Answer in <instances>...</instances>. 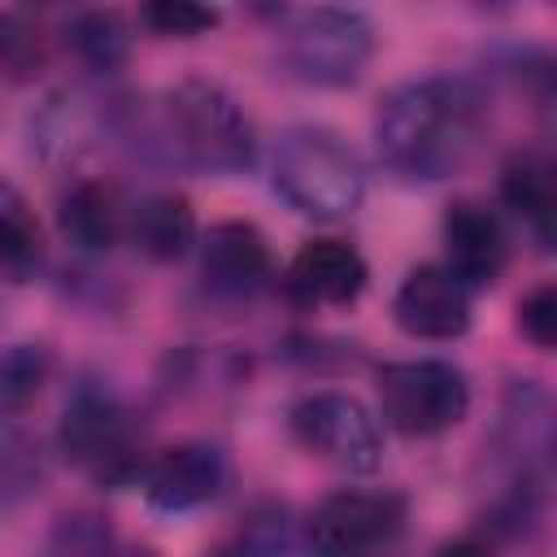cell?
Wrapping results in <instances>:
<instances>
[{"instance_id": "cell-1", "label": "cell", "mask_w": 557, "mask_h": 557, "mask_svg": "<svg viewBox=\"0 0 557 557\" xmlns=\"http://www.w3.org/2000/svg\"><path fill=\"white\" fill-rule=\"evenodd\" d=\"M487 135V100L474 83L426 74L396 83L374 113L379 161L405 183H440L461 174Z\"/></svg>"}, {"instance_id": "cell-2", "label": "cell", "mask_w": 557, "mask_h": 557, "mask_svg": "<svg viewBox=\"0 0 557 557\" xmlns=\"http://www.w3.org/2000/svg\"><path fill=\"white\" fill-rule=\"evenodd\" d=\"M117 131L139 157L191 174H248L257 161V131L248 109L213 78H183L157 96L152 109H117Z\"/></svg>"}, {"instance_id": "cell-3", "label": "cell", "mask_w": 557, "mask_h": 557, "mask_svg": "<svg viewBox=\"0 0 557 557\" xmlns=\"http://www.w3.org/2000/svg\"><path fill=\"white\" fill-rule=\"evenodd\" d=\"M270 187L300 218L339 222L366 200V165L339 131L322 122H300L274 139Z\"/></svg>"}, {"instance_id": "cell-4", "label": "cell", "mask_w": 557, "mask_h": 557, "mask_svg": "<svg viewBox=\"0 0 557 557\" xmlns=\"http://www.w3.org/2000/svg\"><path fill=\"white\" fill-rule=\"evenodd\" d=\"M61 457L100 487H126L144 479L148 453L135 413L104 383H78L57 422Z\"/></svg>"}, {"instance_id": "cell-5", "label": "cell", "mask_w": 557, "mask_h": 557, "mask_svg": "<svg viewBox=\"0 0 557 557\" xmlns=\"http://www.w3.org/2000/svg\"><path fill=\"white\" fill-rule=\"evenodd\" d=\"M278 61L296 83L309 87H348L374 57V26L357 9H292L278 13Z\"/></svg>"}, {"instance_id": "cell-6", "label": "cell", "mask_w": 557, "mask_h": 557, "mask_svg": "<svg viewBox=\"0 0 557 557\" xmlns=\"http://www.w3.org/2000/svg\"><path fill=\"white\" fill-rule=\"evenodd\" d=\"M379 413L392 431L409 440H431L453 431L470 413V379L453 361L418 357V361H387L374 379Z\"/></svg>"}, {"instance_id": "cell-7", "label": "cell", "mask_w": 557, "mask_h": 557, "mask_svg": "<svg viewBox=\"0 0 557 557\" xmlns=\"http://www.w3.org/2000/svg\"><path fill=\"white\" fill-rule=\"evenodd\" d=\"M287 426L305 453L344 470L370 474L383 461V431L379 418L348 392H309L292 405Z\"/></svg>"}, {"instance_id": "cell-8", "label": "cell", "mask_w": 557, "mask_h": 557, "mask_svg": "<svg viewBox=\"0 0 557 557\" xmlns=\"http://www.w3.org/2000/svg\"><path fill=\"white\" fill-rule=\"evenodd\" d=\"M409 522V500L383 487L331 492L305 522V540L318 557H370L387 548Z\"/></svg>"}, {"instance_id": "cell-9", "label": "cell", "mask_w": 557, "mask_h": 557, "mask_svg": "<svg viewBox=\"0 0 557 557\" xmlns=\"http://www.w3.org/2000/svg\"><path fill=\"white\" fill-rule=\"evenodd\" d=\"M392 318L413 339H461L470 331V287L448 265L422 261L400 278L392 296Z\"/></svg>"}, {"instance_id": "cell-10", "label": "cell", "mask_w": 557, "mask_h": 557, "mask_svg": "<svg viewBox=\"0 0 557 557\" xmlns=\"http://www.w3.org/2000/svg\"><path fill=\"white\" fill-rule=\"evenodd\" d=\"M144 496L152 509L161 513H191L205 509L209 500H218V492L226 487V453L209 440H183L161 448L139 479Z\"/></svg>"}, {"instance_id": "cell-11", "label": "cell", "mask_w": 557, "mask_h": 557, "mask_svg": "<svg viewBox=\"0 0 557 557\" xmlns=\"http://www.w3.org/2000/svg\"><path fill=\"white\" fill-rule=\"evenodd\" d=\"M274 274L270 239L239 218L213 222L200 239V283L218 300H252Z\"/></svg>"}, {"instance_id": "cell-12", "label": "cell", "mask_w": 557, "mask_h": 557, "mask_svg": "<svg viewBox=\"0 0 557 557\" xmlns=\"http://www.w3.org/2000/svg\"><path fill=\"white\" fill-rule=\"evenodd\" d=\"M370 283L366 257L348 239H309L283 274V292L300 309H344Z\"/></svg>"}, {"instance_id": "cell-13", "label": "cell", "mask_w": 557, "mask_h": 557, "mask_svg": "<svg viewBox=\"0 0 557 557\" xmlns=\"http://www.w3.org/2000/svg\"><path fill=\"white\" fill-rule=\"evenodd\" d=\"M444 252H448L444 265L466 287H487L505 274L513 244L496 209L479 200H453L444 213Z\"/></svg>"}, {"instance_id": "cell-14", "label": "cell", "mask_w": 557, "mask_h": 557, "mask_svg": "<svg viewBox=\"0 0 557 557\" xmlns=\"http://www.w3.org/2000/svg\"><path fill=\"white\" fill-rule=\"evenodd\" d=\"M500 200L540 248H553L557 235V165L544 148H518L500 165Z\"/></svg>"}, {"instance_id": "cell-15", "label": "cell", "mask_w": 557, "mask_h": 557, "mask_svg": "<svg viewBox=\"0 0 557 557\" xmlns=\"http://www.w3.org/2000/svg\"><path fill=\"white\" fill-rule=\"evenodd\" d=\"M57 222H61V235L78 252H91V257H104L109 248H117L126 239V205H122L117 187H109L100 178L70 183L57 205Z\"/></svg>"}, {"instance_id": "cell-16", "label": "cell", "mask_w": 557, "mask_h": 557, "mask_svg": "<svg viewBox=\"0 0 557 557\" xmlns=\"http://www.w3.org/2000/svg\"><path fill=\"white\" fill-rule=\"evenodd\" d=\"M126 239L135 244L139 257H148L157 265H170V261L187 257L191 244H196V209H191V200L178 196V191L144 196L139 205L126 209Z\"/></svg>"}, {"instance_id": "cell-17", "label": "cell", "mask_w": 557, "mask_h": 557, "mask_svg": "<svg viewBox=\"0 0 557 557\" xmlns=\"http://www.w3.org/2000/svg\"><path fill=\"white\" fill-rule=\"evenodd\" d=\"M65 52L91 74H117L131 57V30L117 9H78L61 26Z\"/></svg>"}, {"instance_id": "cell-18", "label": "cell", "mask_w": 557, "mask_h": 557, "mask_svg": "<svg viewBox=\"0 0 557 557\" xmlns=\"http://www.w3.org/2000/svg\"><path fill=\"white\" fill-rule=\"evenodd\" d=\"M44 226L30 209V200L0 178V278L9 283H30L44 270Z\"/></svg>"}, {"instance_id": "cell-19", "label": "cell", "mask_w": 557, "mask_h": 557, "mask_svg": "<svg viewBox=\"0 0 557 557\" xmlns=\"http://www.w3.org/2000/svg\"><path fill=\"white\" fill-rule=\"evenodd\" d=\"M48 483V457L44 444L17 426L13 418H0V509L26 505Z\"/></svg>"}, {"instance_id": "cell-20", "label": "cell", "mask_w": 557, "mask_h": 557, "mask_svg": "<svg viewBox=\"0 0 557 557\" xmlns=\"http://www.w3.org/2000/svg\"><path fill=\"white\" fill-rule=\"evenodd\" d=\"M292 548V513L278 500L252 505L231 535H222L205 557H287Z\"/></svg>"}, {"instance_id": "cell-21", "label": "cell", "mask_w": 557, "mask_h": 557, "mask_svg": "<svg viewBox=\"0 0 557 557\" xmlns=\"http://www.w3.org/2000/svg\"><path fill=\"white\" fill-rule=\"evenodd\" d=\"M52 374V348L22 339L0 348V418H17L22 409H30L44 392Z\"/></svg>"}, {"instance_id": "cell-22", "label": "cell", "mask_w": 557, "mask_h": 557, "mask_svg": "<svg viewBox=\"0 0 557 557\" xmlns=\"http://www.w3.org/2000/svg\"><path fill=\"white\" fill-rule=\"evenodd\" d=\"M48 65V35L26 9H0V78L35 83Z\"/></svg>"}, {"instance_id": "cell-23", "label": "cell", "mask_w": 557, "mask_h": 557, "mask_svg": "<svg viewBox=\"0 0 557 557\" xmlns=\"http://www.w3.org/2000/svg\"><path fill=\"white\" fill-rule=\"evenodd\" d=\"M39 557H117V535L109 513L100 509H65L48 535Z\"/></svg>"}, {"instance_id": "cell-24", "label": "cell", "mask_w": 557, "mask_h": 557, "mask_svg": "<svg viewBox=\"0 0 557 557\" xmlns=\"http://www.w3.org/2000/svg\"><path fill=\"white\" fill-rule=\"evenodd\" d=\"M139 22L161 39H196L209 35L222 22V13L213 4H191V0H152L139 9Z\"/></svg>"}, {"instance_id": "cell-25", "label": "cell", "mask_w": 557, "mask_h": 557, "mask_svg": "<svg viewBox=\"0 0 557 557\" xmlns=\"http://www.w3.org/2000/svg\"><path fill=\"white\" fill-rule=\"evenodd\" d=\"M518 331L540 348L548 352L557 344V287L553 283H540L535 292H527L518 300Z\"/></svg>"}, {"instance_id": "cell-26", "label": "cell", "mask_w": 557, "mask_h": 557, "mask_svg": "<svg viewBox=\"0 0 557 557\" xmlns=\"http://www.w3.org/2000/svg\"><path fill=\"white\" fill-rule=\"evenodd\" d=\"M435 557H496V548L479 535H461V540H448L435 548Z\"/></svg>"}, {"instance_id": "cell-27", "label": "cell", "mask_w": 557, "mask_h": 557, "mask_svg": "<svg viewBox=\"0 0 557 557\" xmlns=\"http://www.w3.org/2000/svg\"><path fill=\"white\" fill-rule=\"evenodd\" d=\"M117 557H161L157 548H144V544H135V548H117Z\"/></svg>"}]
</instances>
